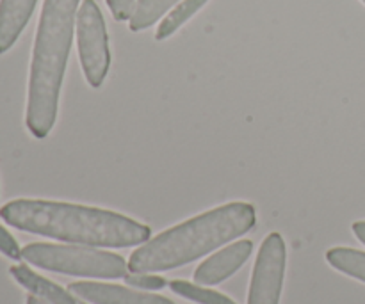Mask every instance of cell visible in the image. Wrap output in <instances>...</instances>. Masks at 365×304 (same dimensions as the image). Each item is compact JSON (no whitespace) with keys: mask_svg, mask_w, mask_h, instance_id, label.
Segmentation results:
<instances>
[{"mask_svg":"<svg viewBox=\"0 0 365 304\" xmlns=\"http://www.w3.org/2000/svg\"><path fill=\"white\" fill-rule=\"evenodd\" d=\"M0 217L20 231L89 248H130L152 237L146 224L123 214L48 199H13Z\"/></svg>","mask_w":365,"mask_h":304,"instance_id":"obj_1","label":"cell"},{"mask_svg":"<svg viewBox=\"0 0 365 304\" xmlns=\"http://www.w3.org/2000/svg\"><path fill=\"white\" fill-rule=\"evenodd\" d=\"M257 224L252 203L232 201L184 221L145 242L128 258L130 273H163L187 266L248 234Z\"/></svg>","mask_w":365,"mask_h":304,"instance_id":"obj_2","label":"cell"},{"mask_svg":"<svg viewBox=\"0 0 365 304\" xmlns=\"http://www.w3.org/2000/svg\"><path fill=\"white\" fill-rule=\"evenodd\" d=\"M78 2L81 0H45L43 4L32 50L25 112V125L36 139H45L56 125Z\"/></svg>","mask_w":365,"mask_h":304,"instance_id":"obj_3","label":"cell"},{"mask_svg":"<svg viewBox=\"0 0 365 304\" xmlns=\"http://www.w3.org/2000/svg\"><path fill=\"white\" fill-rule=\"evenodd\" d=\"M21 260L50 273L70 274L96 280H121L127 276L128 263L120 255L100 251L89 246L29 244L21 249Z\"/></svg>","mask_w":365,"mask_h":304,"instance_id":"obj_4","label":"cell"},{"mask_svg":"<svg viewBox=\"0 0 365 304\" xmlns=\"http://www.w3.org/2000/svg\"><path fill=\"white\" fill-rule=\"evenodd\" d=\"M77 43L86 80L98 89L109 73L110 50L106 21L95 0H84L78 7Z\"/></svg>","mask_w":365,"mask_h":304,"instance_id":"obj_5","label":"cell"},{"mask_svg":"<svg viewBox=\"0 0 365 304\" xmlns=\"http://www.w3.org/2000/svg\"><path fill=\"white\" fill-rule=\"evenodd\" d=\"M287 249L280 234H269L264 239L253 267L248 304H280L284 288Z\"/></svg>","mask_w":365,"mask_h":304,"instance_id":"obj_6","label":"cell"},{"mask_svg":"<svg viewBox=\"0 0 365 304\" xmlns=\"http://www.w3.org/2000/svg\"><path fill=\"white\" fill-rule=\"evenodd\" d=\"M252 251V241H239L227 246L221 251L214 253L202 266H198V269L195 271V281L198 285H205V287L223 283L248 262Z\"/></svg>","mask_w":365,"mask_h":304,"instance_id":"obj_7","label":"cell"},{"mask_svg":"<svg viewBox=\"0 0 365 304\" xmlns=\"http://www.w3.org/2000/svg\"><path fill=\"white\" fill-rule=\"evenodd\" d=\"M68 290L93 304H178L150 292L130 290L120 285L95 283V281H77L71 283Z\"/></svg>","mask_w":365,"mask_h":304,"instance_id":"obj_8","label":"cell"},{"mask_svg":"<svg viewBox=\"0 0 365 304\" xmlns=\"http://www.w3.org/2000/svg\"><path fill=\"white\" fill-rule=\"evenodd\" d=\"M38 0H0V56L13 48L27 27Z\"/></svg>","mask_w":365,"mask_h":304,"instance_id":"obj_9","label":"cell"},{"mask_svg":"<svg viewBox=\"0 0 365 304\" xmlns=\"http://www.w3.org/2000/svg\"><path fill=\"white\" fill-rule=\"evenodd\" d=\"M9 273L18 285H21L25 290L31 292L32 295H38L48 304H88L81 301V298L73 295L70 290H64L53 281L39 276L38 273L29 269L27 266H21V263L20 266H13Z\"/></svg>","mask_w":365,"mask_h":304,"instance_id":"obj_10","label":"cell"},{"mask_svg":"<svg viewBox=\"0 0 365 304\" xmlns=\"http://www.w3.org/2000/svg\"><path fill=\"white\" fill-rule=\"evenodd\" d=\"M327 260L334 269L365 283V253L351 248H334L327 253Z\"/></svg>","mask_w":365,"mask_h":304,"instance_id":"obj_11","label":"cell"},{"mask_svg":"<svg viewBox=\"0 0 365 304\" xmlns=\"http://www.w3.org/2000/svg\"><path fill=\"white\" fill-rule=\"evenodd\" d=\"M207 2H209V0H182L180 4H177V6L166 14V18L160 21L159 28H157L155 32L157 41H163V39L175 34V32H177L189 18L195 16Z\"/></svg>","mask_w":365,"mask_h":304,"instance_id":"obj_12","label":"cell"},{"mask_svg":"<svg viewBox=\"0 0 365 304\" xmlns=\"http://www.w3.org/2000/svg\"><path fill=\"white\" fill-rule=\"evenodd\" d=\"M177 2L178 0H138L134 13H132L130 20H128V27L134 32H141L145 28L152 27Z\"/></svg>","mask_w":365,"mask_h":304,"instance_id":"obj_13","label":"cell"},{"mask_svg":"<svg viewBox=\"0 0 365 304\" xmlns=\"http://www.w3.org/2000/svg\"><path fill=\"white\" fill-rule=\"evenodd\" d=\"M170 288L180 298L189 299L192 303L198 304H237L234 299L227 298L225 294L216 290H210V288L202 287L198 283H189V281L175 280L170 283Z\"/></svg>","mask_w":365,"mask_h":304,"instance_id":"obj_14","label":"cell"},{"mask_svg":"<svg viewBox=\"0 0 365 304\" xmlns=\"http://www.w3.org/2000/svg\"><path fill=\"white\" fill-rule=\"evenodd\" d=\"M127 281V285L135 288H141V290H160L168 285V281L164 278L155 276L152 273H130L123 278Z\"/></svg>","mask_w":365,"mask_h":304,"instance_id":"obj_15","label":"cell"},{"mask_svg":"<svg viewBox=\"0 0 365 304\" xmlns=\"http://www.w3.org/2000/svg\"><path fill=\"white\" fill-rule=\"evenodd\" d=\"M0 253L11 260H21V249L16 239L0 224Z\"/></svg>","mask_w":365,"mask_h":304,"instance_id":"obj_16","label":"cell"},{"mask_svg":"<svg viewBox=\"0 0 365 304\" xmlns=\"http://www.w3.org/2000/svg\"><path fill=\"white\" fill-rule=\"evenodd\" d=\"M106 2L118 21L130 20L132 13H134L135 0H106Z\"/></svg>","mask_w":365,"mask_h":304,"instance_id":"obj_17","label":"cell"},{"mask_svg":"<svg viewBox=\"0 0 365 304\" xmlns=\"http://www.w3.org/2000/svg\"><path fill=\"white\" fill-rule=\"evenodd\" d=\"M353 234L356 235V239H359L362 244H365V221H359V223L353 224Z\"/></svg>","mask_w":365,"mask_h":304,"instance_id":"obj_18","label":"cell"},{"mask_svg":"<svg viewBox=\"0 0 365 304\" xmlns=\"http://www.w3.org/2000/svg\"><path fill=\"white\" fill-rule=\"evenodd\" d=\"M25 304H48V303H46V301H43V299L41 298H38V295H29V298H27V303H25Z\"/></svg>","mask_w":365,"mask_h":304,"instance_id":"obj_19","label":"cell"},{"mask_svg":"<svg viewBox=\"0 0 365 304\" xmlns=\"http://www.w3.org/2000/svg\"><path fill=\"white\" fill-rule=\"evenodd\" d=\"M362 2H364V4H365V0H362Z\"/></svg>","mask_w":365,"mask_h":304,"instance_id":"obj_20","label":"cell"}]
</instances>
